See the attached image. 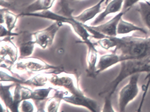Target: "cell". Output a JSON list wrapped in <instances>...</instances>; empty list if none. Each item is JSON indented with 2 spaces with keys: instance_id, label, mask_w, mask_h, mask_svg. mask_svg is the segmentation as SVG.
<instances>
[{
  "instance_id": "6da1fadb",
  "label": "cell",
  "mask_w": 150,
  "mask_h": 112,
  "mask_svg": "<svg viewBox=\"0 0 150 112\" xmlns=\"http://www.w3.org/2000/svg\"><path fill=\"white\" fill-rule=\"evenodd\" d=\"M120 69L115 77L105 85L99 95L104 98L103 108L106 110L113 109L112 99L119 85L124 80L135 74L150 73V55L140 59H128L120 63Z\"/></svg>"
},
{
  "instance_id": "7a4b0ae2",
  "label": "cell",
  "mask_w": 150,
  "mask_h": 112,
  "mask_svg": "<svg viewBox=\"0 0 150 112\" xmlns=\"http://www.w3.org/2000/svg\"><path fill=\"white\" fill-rule=\"evenodd\" d=\"M109 49L131 59H140L150 55V37L127 36L122 37H108Z\"/></svg>"
},
{
  "instance_id": "3957f363",
  "label": "cell",
  "mask_w": 150,
  "mask_h": 112,
  "mask_svg": "<svg viewBox=\"0 0 150 112\" xmlns=\"http://www.w3.org/2000/svg\"><path fill=\"white\" fill-rule=\"evenodd\" d=\"M29 16L39 17L49 19L55 21H59L62 23H67L71 26L75 33L82 39V42L86 45L92 42L89 37L91 35L82 23L79 22L74 19V16H66L54 13L50 10L41 11L30 13L20 14L18 16Z\"/></svg>"
},
{
  "instance_id": "277c9868",
  "label": "cell",
  "mask_w": 150,
  "mask_h": 112,
  "mask_svg": "<svg viewBox=\"0 0 150 112\" xmlns=\"http://www.w3.org/2000/svg\"><path fill=\"white\" fill-rule=\"evenodd\" d=\"M13 69L19 72H38L49 70H53L58 73L64 71L61 66L49 64L40 58L31 57L22 58L15 64Z\"/></svg>"
},
{
  "instance_id": "5b68a950",
  "label": "cell",
  "mask_w": 150,
  "mask_h": 112,
  "mask_svg": "<svg viewBox=\"0 0 150 112\" xmlns=\"http://www.w3.org/2000/svg\"><path fill=\"white\" fill-rule=\"evenodd\" d=\"M140 74H135L129 77L128 83L118 93V105L119 111H125L129 104L136 99L139 93V79Z\"/></svg>"
},
{
  "instance_id": "8992f818",
  "label": "cell",
  "mask_w": 150,
  "mask_h": 112,
  "mask_svg": "<svg viewBox=\"0 0 150 112\" xmlns=\"http://www.w3.org/2000/svg\"><path fill=\"white\" fill-rule=\"evenodd\" d=\"M49 82L55 86L63 87L72 94H81L84 93L79 88L73 75L69 73H52L50 76Z\"/></svg>"
},
{
  "instance_id": "52a82bcc",
  "label": "cell",
  "mask_w": 150,
  "mask_h": 112,
  "mask_svg": "<svg viewBox=\"0 0 150 112\" xmlns=\"http://www.w3.org/2000/svg\"><path fill=\"white\" fill-rule=\"evenodd\" d=\"M63 23L55 21L48 27L33 33L36 44L45 49L52 44L55 36Z\"/></svg>"
},
{
  "instance_id": "ba28073f",
  "label": "cell",
  "mask_w": 150,
  "mask_h": 112,
  "mask_svg": "<svg viewBox=\"0 0 150 112\" xmlns=\"http://www.w3.org/2000/svg\"><path fill=\"white\" fill-rule=\"evenodd\" d=\"M11 37H5L1 40V63H5L4 67H10L15 63L18 58V49L12 41Z\"/></svg>"
},
{
  "instance_id": "9c48e42d",
  "label": "cell",
  "mask_w": 150,
  "mask_h": 112,
  "mask_svg": "<svg viewBox=\"0 0 150 112\" xmlns=\"http://www.w3.org/2000/svg\"><path fill=\"white\" fill-rule=\"evenodd\" d=\"M16 36V46L19 49L20 57L22 58L30 57L36 44L33 33L23 31Z\"/></svg>"
},
{
  "instance_id": "30bf717a",
  "label": "cell",
  "mask_w": 150,
  "mask_h": 112,
  "mask_svg": "<svg viewBox=\"0 0 150 112\" xmlns=\"http://www.w3.org/2000/svg\"><path fill=\"white\" fill-rule=\"evenodd\" d=\"M130 59L127 57L112 51L101 56L97 62L96 70V75L97 76L101 73L108 70L111 67L120 64L125 60Z\"/></svg>"
},
{
  "instance_id": "8fae6325",
  "label": "cell",
  "mask_w": 150,
  "mask_h": 112,
  "mask_svg": "<svg viewBox=\"0 0 150 112\" xmlns=\"http://www.w3.org/2000/svg\"><path fill=\"white\" fill-rule=\"evenodd\" d=\"M65 95L63 97V100L66 102L75 106H81L89 109L93 112H99L100 106L98 102L95 100L89 98L85 95L74 94H71V95Z\"/></svg>"
},
{
  "instance_id": "7c38bea8",
  "label": "cell",
  "mask_w": 150,
  "mask_h": 112,
  "mask_svg": "<svg viewBox=\"0 0 150 112\" xmlns=\"http://www.w3.org/2000/svg\"><path fill=\"white\" fill-rule=\"evenodd\" d=\"M125 13L122 11L108 21L96 26H90V27L107 37L117 36V25Z\"/></svg>"
},
{
  "instance_id": "4fadbf2b",
  "label": "cell",
  "mask_w": 150,
  "mask_h": 112,
  "mask_svg": "<svg viewBox=\"0 0 150 112\" xmlns=\"http://www.w3.org/2000/svg\"><path fill=\"white\" fill-rule=\"evenodd\" d=\"M124 0H112L106 5L104 10L99 14V15L91 23V26H96L101 23L107 16L112 14L116 13L121 12L123 6Z\"/></svg>"
},
{
  "instance_id": "5bb4252c",
  "label": "cell",
  "mask_w": 150,
  "mask_h": 112,
  "mask_svg": "<svg viewBox=\"0 0 150 112\" xmlns=\"http://www.w3.org/2000/svg\"><path fill=\"white\" fill-rule=\"evenodd\" d=\"M52 87L47 88H40L32 91L31 99L35 101V105L37 107L38 111H45L46 101L49 99V94L53 90Z\"/></svg>"
},
{
  "instance_id": "9a60e30c",
  "label": "cell",
  "mask_w": 150,
  "mask_h": 112,
  "mask_svg": "<svg viewBox=\"0 0 150 112\" xmlns=\"http://www.w3.org/2000/svg\"><path fill=\"white\" fill-rule=\"evenodd\" d=\"M87 55V73L90 77H96V70L98 59V51L95 47V44L88 45Z\"/></svg>"
},
{
  "instance_id": "2e32d148",
  "label": "cell",
  "mask_w": 150,
  "mask_h": 112,
  "mask_svg": "<svg viewBox=\"0 0 150 112\" xmlns=\"http://www.w3.org/2000/svg\"><path fill=\"white\" fill-rule=\"evenodd\" d=\"M106 0H100V1L89 8L84 10L79 15L74 16V18L79 22L85 24L86 22L91 20L96 16V15L101 13L102 5L105 2Z\"/></svg>"
},
{
  "instance_id": "e0dca14e",
  "label": "cell",
  "mask_w": 150,
  "mask_h": 112,
  "mask_svg": "<svg viewBox=\"0 0 150 112\" xmlns=\"http://www.w3.org/2000/svg\"><path fill=\"white\" fill-rule=\"evenodd\" d=\"M56 0H35L21 14L30 13L50 10Z\"/></svg>"
},
{
  "instance_id": "ac0fdd59",
  "label": "cell",
  "mask_w": 150,
  "mask_h": 112,
  "mask_svg": "<svg viewBox=\"0 0 150 112\" xmlns=\"http://www.w3.org/2000/svg\"><path fill=\"white\" fill-rule=\"evenodd\" d=\"M16 83L12 82L8 85H1V98L7 108L12 112H15L13 95H12L10 89L16 85Z\"/></svg>"
},
{
  "instance_id": "d6986e66",
  "label": "cell",
  "mask_w": 150,
  "mask_h": 112,
  "mask_svg": "<svg viewBox=\"0 0 150 112\" xmlns=\"http://www.w3.org/2000/svg\"><path fill=\"white\" fill-rule=\"evenodd\" d=\"M139 31L145 35L147 34V31L144 29L139 27L132 23L125 20L122 17L119 21L117 27V35H126L131 32Z\"/></svg>"
},
{
  "instance_id": "ffe728a7",
  "label": "cell",
  "mask_w": 150,
  "mask_h": 112,
  "mask_svg": "<svg viewBox=\"0 0 150 112\" xmlns=\"http://www.w3.org/2000/svg\"><path fill=\"white\" fill-rule=\"evenodd\" d=\"M67 92L60 90H56L54 96L49 98L46 101L45 108L46 111L50 112H57L60 106L61 101L63 100V97L68 94Z\"/></svg>"
},
{
  "instance_id": "44dd1931",
  "label": "cell",
  "mask_w": 150,
  "mask_h": 112,
  "mask_svg": "<svg viewBox=\"0 0 150 112\" xmlns=\"http://www.w3.org/2000/svg\"><path fill=\"white\" fill-rule=\"evenodd\" d=\"M1 24L5 23L7 28L9 31L12 32L15 27L16 24L18 20V15L9 12L8 9L1 8Z\"/></svg>"
},
{
  "instance_id": "7402d4cb",
  "label": "cell",
  "mask_w": 150,
  "mask_h": 112,
  "mask_svg": "<svg viewBox=\"0 0 150 112\" xmlns=\"http://www.w3.org/2000/svg\"><path fill=\"white\" fill-rule=\"evenodd\" d=\"M137 9L144 25L150 32V3L147 1L138 2Z\"/></svg>"
},
{
  "instance_id": "603a6c76",
  "label": "cell",
  "mask_w": 150,
  "mask_h": 112,
  "mask_svg": "<svg viewBox=\"0 0 150 112\" xmlns=\"http://www.w3.org/2000/svg\"><path fill=\"white\" fill-rule=\"evenodd\" d=\"M49 73H40L28 80H24V85L34 87H42L46 85L50 80Z\"/></svg>"
},
{
  "instance_id": "cb8c5ba5",
  "label": "cell",
  "mask_w": 150,
  "mask_h": 112,
  "mask_svg": "<svg viewBox=\"0 0 150 112\" xmlns=\"http://www.w3.org/2000/svg\"><path fill=\"white\" fill-rule=\"evenodd\" d=\"M24 80L17 78L15 77L9 75L5 72L3 71L2 70H1V82L2 81H10L13 83H18V84L21 85V84H23Z\"/></svg>"
},
{
  "instance_id": "d4e9b609",
  "label": "cell",
  "mask_w": 150,
  "mask_h": 112,
  "mask_svg": "<svg viewBox=\"0 0 150 112\" xmlns=\"http://www.w3.org/2000/svg\"><path fill=\"white\" fill-rule=\"evenodd\" d=\"M28 100L23 101L21 103L19 108L22 112H31L34 111V106L32 102Z\"/></svg>"
},
{
  "instance_id": "484cf974",
  "label": "cell",
  "mask_w": 150,
  "mask_h": 112,
  "mask_svg": "<svg viewBox=\"0 0 150 112\" xmlns=\"http://www.w3.org/2000/svg\"><path fill=\"white\" fill-rule=\"evenodd\" d=\"M146 1L147 0H124L123 6L122 11L126 13L135 4L138 3L139 1Z\"/></svg>"
},
{
  "instance_id": "4316f807",
  "label": "cell",
  "mask_w": 150,
  "mask_h": 112,
  "mask_svg": "<svg viewBox=\"0 0 150 112\" xmlns=\"http://www.w3.org/2000/svg\"><path fill=\"white\" fill-rule=\"evenodd\" d=\"M19 33H13L11 31H9L7 29L3 26L2 24H1V37H7L16 36L18 35Z\"/></svg>"
},
{
  "instance_id": "83f0119b",
  "label": "cell",
  "mask_w": 150,
  "mask_h": 112,
  "mask_svg": "<svg viewBox=\"0 0 150 112\" xmlns=\"http://www.w3.org/2000/svg\"><path fill=\"white\" fill-rule=\"evenodd\" d=\"M1 7H3L4 8L12 9V10L13 9L16 10L14 4L6 1V0H1Z\"/></svg>"
},
{
  "instance_id": "f1b7e54d",
  "label": "cell",
  "mask_w": 150,
  "mask_h": 112,
  "mask_svg": "<svg viewBox=\"0 0 150 112\" xmlns=\"http://www.w3.org/2000/svg\"><path fill=\"white\" fill-rule=\"evenodd\" d=\"M109 0H106V1H105V5H107V4H108V3L109 2Z\"/></svg>"
},
{
  "instance_id": "f546056e",
  "label": "cell",
  "mask_w": 150,
  "mask_h": 112,
  "mask_svg": "<svg viewBox=\"0 0 150 112\" xmlns=\"http://www.w3.org/2000/svg\"><path fill=\"white\" fill-rule=\"evenodd\" d=\"M68 1H76V0H68Z\"/></svg>"
}]
</instances>
